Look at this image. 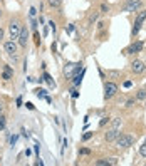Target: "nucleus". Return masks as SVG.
<instances>
[{
	"mask_svg": "<svg viewBox=\"0 0 146 166\" xmlns=\"http://www.w3.org/2000/svg\"><path fill=\"white\" fill-rule=\"evenodd\" d=\"M119 129H121V119L116 118L114 121H112L111 129L106 132V141H114V139L119 136Z\"/></svg>",
	"mask_w": 146,
	"mask_h": 166,
	"instance_id": "obj_1",
	"label": "nucleus"
},
{
	"mask_svg": "<svg viewBox=\"0 0 146 166\" xmlns=\"http://www.w3.org/2000/svg\"><path fill=\"white\" fill-rule=\"evenodd\" d=\"M114 141H116V146H118V148H129L135 139H133L131 136H128V134H121V132H119V136Z\"/></svg>",
	"mask_w": 146,
	"mask_h": 166,
	"instance_id": "obj_2",
	"label": "nucleus"
},
{
	"mask_svg": "<svg viewBox=\"0 0 146 166\" xmlns=\"http://www.w3.org/2000/svg\"><path fill=\"white\" fill-rule=\"evenodd\" d=\"M9 30H10V37L12 39H19V35H20V30H22V27H20V22L19 20H12L10 22V25H9Z\"/></svg>",
	"mask_w": 146,
	"mask_h": 166,
	"instance_id": "obj_3",
	"label": "nucleus"
},
{
	"mask_svg": "<svg viewBox=\"0 0 146 166\" xmlns=\"http://www.w3.org/2000/svg\"><path fill=\"white\" fill-rule=\"evenodd\" d=\"M144 19H146V10H143V12H139V14H138L136 22H135V27H133V30H131L133 35H136L138 32H139V27H141V24L144 22Z\"/></svg>",
	"mask_w": 146,
	"mask_h": 166,
	"instance_id": "obj_4",
	"label": "nucleus"
},
{
	"mask_svg": "<svg viewBox=\"0 0 146 166\" xmlns=\"http://www.w3.org/2000/svg\"><path fill=\"white\" fill-rule=\"evenodd\" d=\"M104 96H106V99L107 97H112L116 92H118V86L114 84V82H106V86H104Z\"/></svg>",
	"mask_w": 146,
	"mask_h": 166,
	"instance_id": "obj_5",
	"label": "nucleus"
},
{
	"mask_svg": "<svg viewBox=\"0 0 146 166\" xmlns=\"http://www.w3.org/2000/svg\"><path fill=\"white\" fill-rule=\"evenodd\" d=\"M131 69H133V72H135V74L144 72V62H143V61H135V62L131 64Z\"/></svg>",
	"mask_w": 146,
	"mask_h": 166,
	"instance_id": "obj_6",
	"label": "nucleus"
},
{
	"mask_svg": "<svg viewBox=\"0 0 146 166\" xmlns=\"http://www.w3.org/2000/svg\"><path fill=\"white\" fill-rule=\"evenodd\" d=\"M5 52L9 54V56H15V52H17V44H15V40L5 42Z\"/></svg>",
	"mask_w": 146,
	"mask_h": 166,
	"instance_id": "obj_7",
	"label": "nucleus"
},
{
	"mask_svg": "<svg viewBox=\"0 0 146 166\" xmlns=\"http://www.w3.org/2000/svg\"><path fill=\"white\" fill-rule=\"evenodd\" d=\"M79 65H81V64H72V62L66 64V67H64V74H66V76H71V74L77 72V70H79Z\"/></svg>",
	"mask_w": 146,
	"mask_h": 166,
	"instance_id": "obj_8",
	"label": "nucleus"
},
{
	"mask_svg": "<svg viewBox=\"0 0 146 166\" xmlns=\"http://www.w3.org/2000/svg\"><path fill=\"white\" fill-rule=\"evenodd\" d=\"M141 49H143V42H136V44L129 45L126 51H124V54H136V52H139Z\"/></svg>",
	"mask_w": 146,
	"mask_h": 166,
	"instance_id": "obj_9",
	"label": "nucleus"
},
{
	"mask_svg": "<svg viewBox=\"0 0 146 166\" xmlns=\"http://www.w3.org/2000/svg\"><path fill=\"white\" fill-rule=\"evenodd\" d=\"M27 39H29L27 29H22V30H20V35H19V44H20V47H27Z\"/></svg>",
	"mask_w": 146,
	"mask_h": 166,
	"instance_id": "obj_10",
	"label": "nucleus"
},
{
	"mask_svg": "<svg viewBox=\"0 0 146 166\" xmlns=\"http://www.w3.org/2000/svg\"><path fill=\"white\" fill-rule=\"evenodd\" d=\"M118 161H116V158H109V159H99L98 163V166H106V164H116Z\"/></svg>",
	"mask_w": 146,
	"mask_h": 166,
	"instance_id": "obj_11",
	"label": "nucleus"
},
{
	"mask_svg": "<svg viewBox=\"0 0 146 166\" xmlns=\"http://www.w3.org/2000/svg\"><path fill=\"white\" fill-rule=\"evenodd\" d=\"M139 7H141V3H133V5H126V9H124V10H126V12H135L136 9H139Z\"/></svg>",
	"mask_w": 146,
	"mask_h": 166,
	"instance_id": "obj_12",
	"label": "nucleus"
},
{
	"mask_svg": "<svg viewBox=\"0 0 146 166\" xmlns=\"http://www.w3.org/2000/svg\"><path fill=\"white\" fill-rule=\"evenodd\" d=\"M136 99H146V89H139V91H138Z\"/></svg>",
	"mask_w": 146,
	"mask_h": 166,
	"instance_id": "obj_13",
	"label": "nucleus"
},
{
	"mask_svg": "<svg viewBox=\"0 0 146 166\" xmlns=\"http://www.w3.org/2000/svg\"><path fill=\"white\" fill-rule=\"evenodd\" d=\"M81 79H82V72L81 74H76V76H74V86L81 84Z\"/></svg>",
	"mask_w": 146,
	"mask_h": 166,
	"instance_id": "obj_14",
	"label": "nucleus"
},
{
	"mask_svg": "<svg viewBox=\"0 0 146 166\" xmlns=\"http://www.w3.org/2000/svg\"><path fill=\"white\" fill-rule=\"evenodd\" d=\"M139 155L143 156V158H146V139H144V143H143V146L139 148Z\"/></svg>",
	"mask_w": 146,
	"mask_h": 166,
	"instance_id": "obj_15",
	"label": "nucleus"
},
{
	"mask_svg": "<svg viewBox=\"0 0 146 166\" xmlns=\"http://www.w3.org/2000/svg\"><path fill=\"white\" fill-rule=\"evenodd\" d=\"M98 17H99V14L96 12V14H93V15L89 17V22H91V24H93V22H96V20H98Z\"/></svg>",
	"mask_w": 146,
	"mask_h": 166,
	"instance_id": "obj_16",
	"label": "nucleus"
},
{
	"mask_svg": "<svg viewBox=\"0 0 146 166\" xmlns=\"http://www.w3.org/2000/svg\"><path fill=\"white\" fill-rule=\"evenodd\" d=\"M49 2V5H52V7H57L61 3V0H47Z\"/></svg>",
	"mask_w": 146,
	"mask_h": 166,
	"instance_id": "obj_17",
	"label": "nucleus"
},
{
	"mask_svg": "<svg viewBox=\"0 0 146 166\" xmlns=\"http://www.w3.org/2000/svg\"><path fill=\"white\" fill-rule=\"evenodd\" d=\"M3 128H5V118H3V116H0V131H2Z\"/></svg>",
	"mask_w": 146,
	"mask_h": 166,
	"instance_id": "obj_18",
	"label": "nucleus"
},
{
	"mask_svg": "<svg viewBox=\"0 0 146 166\" xmlns=\"http://www.w3.org/2000/svg\"><path fill=\"white\" fill-rule=\"evenodd\" d=\"M35 92H37V96H39V97H44L45 96V91L44 89H37Z\"/></svg>",
	"mask_w": 146,
	"mask_h": 166,
	"instance_id": "obj_19",
	"label": "nucleus"
},
{
	"mask_svg": "<svg viewBox=\"0 0 146 166\" xmlns=\"http://www.w3.org/2000/svg\"><path fill=\"white\" fill-rule=\"evenodd\" d=\"M91 138H93V132H86V134H84V136H82V139H84V141H87V139H91Z\"/></svg>",
	"mask_w": 146,
	"mask_h": 166,
	"instance_id": "obj_20",
	"label": "nucleus"
},
{
	"mask_svg": "<svg viewBox=\"0 0 146 166\" xmlns=\"http://www.w3.org/2000/svg\"><path fill=\"white\" fill-rule=\"evenodd\" d=\"M107 121H109V118H103V119H101V123H99V126H101V128H103V126H106V123H107Z\"/></svg>",
	"mask_w": 146,
	"mask_h": 166,
	"instance_id": "obj_21",
	"label": "nucleus"
},
{
	"mask_svg": "<svg viewBox=\"0 0 146 166\" xmlns=\"http://www.w3.org/2000/svg\"><path fill=\"white\" fill-rule=\"evenodd\" d=\"M128 5H133V3H141V0H126Z\"/></svg>",
	"mask_w": 146,
	"mask_h": 166,
	"instance_id": "obj_22",
	"label": "nucleus"
},
{
	"mask_svg": "<svg viewBox=\"0 0 146 166\" xmlns=\"http://www.w3.org/2000/svg\"><path fill=\"white\" fill-rule=\"evenodd\" d=\"M44 77H45V81H47V82H49V84H51V86H54L52 79H51V77H49V74H45V76H44Z\"/></svg>",
	"mask_w": 146,
	"mask_h": 166,
	"instance_id": "obj_23",
	"label": "nucleus"
},
{
	"mask_svg": "<svg viewBox=\"0 0 146 166\" xmlns=\"http://www.w3.org/2000/svg\"><path fill=\"white\" fill-rule=\"evenodd\" d=\"M123 86L128 89V87H131V86H133V82H131V81H124V84H123Z\"/></svg>",
	"mask_w": 146,
	"mask_h": 166,
	"instance_id": "obj_24",
	"label": "nucleus"
},
{
	"mask_svg": "<svg viewBox=\"0 0 146 166\" xmlns=\"http://www.w3.org/2000/svg\"><path fill=\"white\" fill-rule=\"evenodd\" d=\"M34 17H35V9L32 7V9H30V19H34Z\"/></svg>",
	"mask_w": 146,
	"mask_h": 166,
	"instance_id": "obj_25",
	"label": "nucleus"
},
{
	"mask_svg": "<svg viewBox=\"0 0 146 166\" xmlns=\"http://www.w3.org/2000/svg\"><path fill=\"white\" fill-rule=\"evenodd\" d=\"M15 141H17V136H12V138H10V144H12V146H14Z\"/></svg>",
	"mask_w": 146,
	"mask_h": 166,
	"instance_id": "obj_26",
	"label": "nucleus"
},
{
	"mask_svg": "<svg viewBox=\"0 0 146 166\" xmlns=\"http://www.w3.org/2000/svg\"><path fill=\"white\" fill-rule=\"evenodd\" d=\"M49 25H51V29H52L54 32H56V24H54V22H49Z\"/></svg>",
	"mask_w": 146,
	"mask_h": 166,
	"instance_id": "obj_27",
	"label": "nucleus"
},
{
	"mask_svg": "<svg viewBox=\"0 0 146 166\" xmlns=\"http://www.w3.org/2000/svg\"><path fill=\"white\" fill-rule=\"evenodd\" d=\"M77 96H79V92H77V91H72V97H74V99H76Z\"/></svg>",
	"mask_w": 146,
	"mask_h": 166,
	"instance_id": "obj_28",
	"label": "nucleus"
},
{
	"mask_svg": "<svg viewBox=\"0 0 146 166\" xmlns=\"http://www.w3.org/2000/svg\"><path fill=\"white\" fill-rule=\"evenodd\" d=\"M2 39H3V30L0 29V40H2Z\"/></svg>",
	"mask_w": 146,
	"mask_h": 166,
	"instance_id": "obj_29",
	"label": "nucleus"
},
{
	"mask_svg": "<svg viewBox=\"0 0 146 166\" xmlns=\"http://www.w3.org/2000/svg\"><path fill=\"white\" fill-rule=\"evenodd\" d=\"M144 109H146V104H144Z\"/></svg>",
	"mask_w": 146,
	"mask_h": 166,
	"instance_id": "obj_30",
	"label": "nucleus"
}]
</instances>
